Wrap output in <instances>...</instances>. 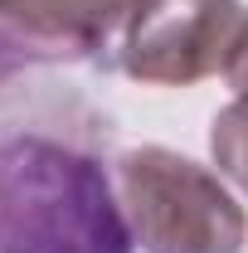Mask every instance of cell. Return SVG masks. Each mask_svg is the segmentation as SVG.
Listing matches in <instances>:
<instances>
[{
  "mask_svg": "<svg viewBox=\"0 0 248 253\" xmlns=\"http://www.w3.org/2000/svg\"><path fill=\"white\" fill-rule=\"evenodd\" d=\"M131 224L102 161L44 131L0 146V253H131Z\"/></svg>",
  "mask_w": 248,
  "mask_h": 253,
  "instance_id": "cell-1",
  "label": "cell"
},
{
  "mask_svg": "<svg viewBox=\"0 0 248 253\" xmlns=\"http://www.w3.org/2000/svg\"><path fill=\"white\" fill-rule=\"evenodd\" d=\"M112 185L141 253H244L248 244V214L219 170L170 146L122 151Z\"/></svg>",
  "mask_w": 248,
  "mask_h": 253,
  "instance_id": "cell-2",
  "label": "cell"
},
{
  "mask_svg": "<svg viewBox=\"0 0 248 253\" xmlns=\"http://www.w3.org/2000/svg\"><path fill=\"white\" fill-rule=\"evenodd\" d=\"M244 20L239 0H151L117 39L112 68L156 88H190L229 68Z\"/></svg>",
  "mask_w": 248,
  "mask_h": 253,
  "instance_id": "cell-3",
  "label": "cell"
},
{
  "mask_svg": "<svg viewBox=\"0 0 248 253\" xmlns=\"http://www.w3.org/2000/svg\"><path fill=\"white\" fill-rule=\"evenodd\" d=\"M151 0H0V34L30 63H102Z\"/></svg>",
  "mask_w": 248,
  "mask_h": 253,
  "instance_id": "cell-4",
  "label": "cell"
},
{
  "mask_svg": "<svg viewBox=\"0 0 248 253\" xmlns=\"http://www.w3.org/2000/svg\"><path fill=\"white\" fill-rule=\"evenodd\" d=\"M209 156H214L219 175H229L248 195V102L244 97H234L229 107L214 112V122H209Z\"/></svg>",
  "mask_w": 248,
  "mask_h": 253,
  "instance_id": "cell-5",
  "label": "cell"
},
{
  "mask_svg": "<svg viewBox=\"0 0 248 253\" xmlns=\"http://www.w3.org/2000/svg\"><path fill=\"white\" fill-rule=\"evenodd\" d=\"M224 78H229L234 97H244V102H248V20H244V30H239V39H234V54H229Z\"/></svg>",
  "mask_w": 248,
  "mask_h": 253,
  "instance_id": "cell-6",
  "label": "cell"
},
{
  "mask_svg": "<svg viewBox=\"0 0 248 253\" xmlns=\"http://www.w3.org/2000/svg\"><path fill=\"white\" fill-rule=\"evenodd\" d=\"M20 68H30V63L20 59V54H15V49H10V39H5V34H0V83H5V78H15V73H20Z\"/></svg>",
  "mask_w": 248,
  "mask_h": 253,
  "instance_id": "cell-7",
  "label": "cell"
}]
</instances>
